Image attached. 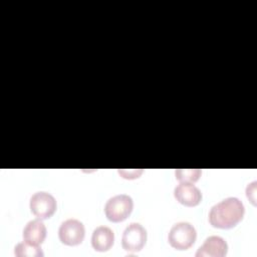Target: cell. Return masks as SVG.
Instances as JSON below:
<instances>
[{"mask_svg": "<svg viewBox=\"0 0 257 257\" xmlns=\"http://www.w3.org/2000/svg\"><path fill=\"white\" fill-rule=\"evenodd\" d=\"M244 213L243 203L236 197H229L210 209L209 222L215 228L230 229L243 219Z\"/></svg>", "mask_w": 257, "mask_h": 257, "instance_id": "cell-1", "label": "cell"}, {"mask_svg": "<svg viewBox=\"0 0 257 257\" xmlns=\"http://www.w3.org/2000/svg\"><path fill=\"white\" fill-rule=\"evenodd\" d=\"M197 232L189 222H178L172 226L168 234L170 245L177 250H187L196 241Z\"/></svg>", "mask_w": 257, "mask_h": 257, "instance_id": "cell-2", "label": "cell"}, {"mask_svg": "<svg viewBox=\"0 0 257 257\" xmlns=\"http://www.w3.org/2000/svg\"><path fill=\"white\" fill-rule=\"evenodd\" d=\"M134 201L131 196L125 194L115 195L109 198L104 205V214L106 218L113 223L125 220L132 213Z\"/></svg>", "mask_w": 257, "mask_h": 257, "instance_id": "cell-3", "label": "cell"}, {"mask_svg": "<svg viewBox=\"0 0 257 257\" xmlns=\"http://www.w3.org/2000/svg\"><path fill=\"white\" fill-rule=\"evenodd\" d=\"M32 214L39 219H49L56 211L57 204L55 198L44 191L34 193L29 201Z\"/></svg>", "mask_w": 257, "mask_h": 257, "instance_id": "cell-4", "label": "cell"}, {"mask_svg": "<svg viewBox=\"0 0 257 257\" xmlns=\"http://www.w3.org/2000/svg\"><path fill=\"white\" fill-rule=\"evenodd\" d=\"M147 242V231L140 223L128 224L122 232L121 246L126 252H139Z\"/></svg>", "mask_w": 257, "mask_h": 257, "instance_id": "cell-5", "label": "cell"}, {"mask_svg": "<svg viewBox=\"0 0 257 257\" xmlns=\"http://www.w3.org/2000/svg\"><path fill=\"white\" fill-rule=\"evenodd\" d=\"M85 235V229L77 219H67L63 221L58 229V237L61 243L67 246H76L80 244Z\"/></svg>", "mask_w": 257, "mask_h": 257, "instance_id": "cell-6", "label": "cell"}, {"mask_svg": "<svg viewBox=\"0 0 257 257\" xmlns=\"http://www.w3.org/2000/svg\"><path fill=\"white\" fill-rule=\"evenodd\" d=\"M176 200L186 207H195L202 201L201 191L193 183H180L174 189Z\"/></svg>", "mask_w": 257, "mask_h": 257, "instance_id": "cell-7", "label": "cell"}, {"mask_svg": "<svg viewBox=\"0 0 257 257\" xmlns=\"http://www.w3.org/2000/svg\"><path fill=\"white\" fill-rule=\"evenodd\" d=\"M228 244L220 236H210L205 239L202 246L196 252L197 257H223L227 254Z\"/></svg>", "mask_w": 257, "mask_h": 257, "instance_id": "cell-8", "label": "cell"}, {"mask_svg": "<svg viewBox=\"0 0 257 257\" xmlns=\"http://www.w3.org/2000/svg\"><path fill=\"white\" fill-rule=\"evenodd\" d=\"M114 242L113 231L106 226L96 227L91 235V245L95 251L104 252L111 248Z\"/></svg>", "mask_w": 257, "mask_h": 257, "instance_id": "cell-9", "label": "cell"}, {"mask_svg": "<svg viewBox=\"0 0 257 257\" xmlns=\"http://www.w3.org/2000/svg\"><path fill=\"white\" fill-rule=\"evenodd\" d=\"M46 227L42 219H34L29 221L23 229V239L26 242L39 245L46 238Z\"/></svg>", "mask_w": 257, "mask_h": 257, "instance_id": "cell-10", "label": "cell"}, {"mask_svg": "<svg viewBox=\"0 0 257 257\" xmlns=\"http://www.w3.org/2000/svg\"><path fill=\"white\" fill-rule=\"evenodd\" d=\"M14 254L17 257H23V256H28V257H39L43 256V252L39 245L32 244L29 242H21L18 243L15 248H14Z\"/></svg>", "mask_w": 257, "mask_h": 257, "instance_id": "cell-11", "label": "cell"}, {"mask_svg": "<svg viewBox=\"0 0 257 257\" xmlns=\"http://www.w3.org/2000/svg\"><path fill=\"white\" fill-rule=\"evenodd\" d=\"M202 172L199 169H178L175 171L176 179L181 183H195L199 180Z\"/></svg>", "mask_w": 257, "mask_h": 257, "instance_id": "cell-12", "label": "cell"}, {"mask_svg": "<svg viewBox=\"0 0 257 257\" xmlns=\"http://www.w3.org/2000/svg\"><path fill=\"white\" fill-rule=\"evenodd\" d=\"M119 175H121L123 178L125 179H135V178H138L142 173L143 171L140 170V171H123V170H119L118 171Z\"/></svg>", "mask_w": 257, "mask_h": 257, "instance_id": "cell-13", "label": "cell"}]
</instances>
